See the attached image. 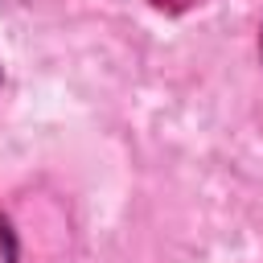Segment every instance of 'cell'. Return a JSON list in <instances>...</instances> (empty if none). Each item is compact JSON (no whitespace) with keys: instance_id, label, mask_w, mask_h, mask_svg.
Masks as SVG:
<instances>
[{"instance_id":"7a4b0ae2","label":"cell","mask_w":263,"mask_h":263,"mask_svg":"<svg viewBox=\"0 0 263 263\" xmlns=\"http://www.w3.org/2000/svg\"><path fill=\"white\" fill-rule=\"evenodd\" d=\"M160 12H185V8H193L197 0H152Z\"/></svg>"},{"instance_id":"6da1fadb","label":"cell","mask_w":263,"mask_h":263,"mask_svg":"<svg viewBox=\"0 0 263 263\" xmlns=\"http://www.w3.org/2000/svg\"><path fill=\"white\" fill-rule=\"evenodd\" d=\"M0 263H16V234L4 214H0Z\"/></svg>"}]
</instances>
